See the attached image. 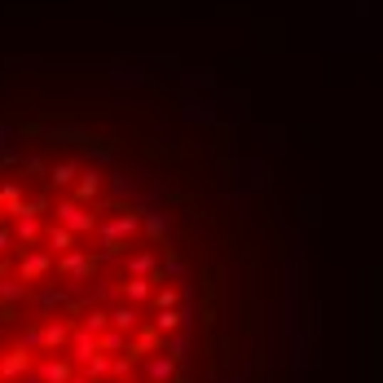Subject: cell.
<instances>
[{
	"mask_svg": "<svg viewBox=\"0 0 383 383\" xmlns=\"http://www.w3.org/2000/svg\"><path fill=\"white\" fill-rule=\"evenodd\" d=\"M137 229H141V216H137V212H119L115 220L97 225V238H101V255H115V251H123V242L133 238Z\"/></svg>",
	"mask_w": 383,
	"mask_h": 383,
	"instance_id": "obj_1",
	"label": "cell"
},
{
	"mask_svg": "<svg viewBox=\"0 0 383 383\" xmlns=\"http://www.w3.org/2000/svg\"><path fill=\"white\" fill-rule=\"evenodd\" d=\"M58 225H66L71 234H93V229H97V216L84 212L80 198H66V203H58Z\"/></svg>",
	"mask_w": 383,
	"mask_h": 383,
	"instance_id": "obj_2",
	"label": "cell"
},
{
	"mask_svg": "<svg viewBox=\"0 0 383 383\" xmlns=\"http://www.w3.org/2000/svg\"><path fill=\"white\" fill-rule=\"evenodd\" d=\"M48 269H53V251H40V247L22 251V260H18V277H22V282H40Z\"/></svg>",
	"mask_w": 383,
	"mask_h": 383,
	"instance_id": "obj_3",
	"label": "cell"
},
{
	"mask_svg": "<svg viewBox=\"0 0 383 383\" xmlns=\"http://www.w3.org/2000/svg\"><path fill=\"white\" fill-rule=\"evenodd\" d=\"M97 352H101V335H93V330H84V326L71 330V357H75L80 366H88Z\"/></svg>",
	"mask_w": 383,
	"mask_h": 383,
	"instance_id": "obj_4",
	"label": "cell"
},
{
	"mask_svg": "<svg viewBox=\"0 0 383 383\" xmlns=\"http://www.w3.org/2000/svg\"><path fill=\"white\" fill-rule=\"evenodd\" d=\"M27 366H31V352L18 344V348H9L5 357H0V379H14L18 383L22 374H27Z\"/></svg>",
	"mask_w": 383,
	"mask_h": 383,
	"instance_id": "obj_5",
	"label": "cell"
},
{
	"mask_svg": "<svg viewBox=\"0 0 383 383\" xmlns=\"http://www.w3.org/2000/svg\"><path fill=\"white\" fill-rule=\"evenodd\" d=\"M58 273H66V277H88L93 273V255L88 251H66V255H58Z\"/></svg>",
	"mask_w": 383,
	"mask_h": 383,
	"instance_id": "obj_6",
	"label": "cell"
},
{
	"mask_svg": "<svg viewBox=\"0 0 383 383\" xmlns=\"http://www.w3.org/2000/svg\"><path fill=\"white\" fill-rule=\"evenodd\" d=\"M14 238H18V251H31V242L44 238L40 216H18V220H14Z\"/></svg>",
	"mask_w": 383,
	"mask_h": 383,
	"instance_id": "obj_7",
	"label": "cell"
},
{
	"mask_svg": "<svg viewBox=\"0 0 383 383\" xmlns=\"http://www.w3.org/2000/svg\"><path fill=\"white\" fill-rule=\"evenodd\" d=\"M145 374H150V383H172L176 379V357L172 352H155L145 362Z\"/></svg>",
	"mask_w": 383,
	"mask_h": 383,
	"instance_id": "obj_8",
	"label": "cell"
},
{
	"mask_svg": "<svg viewBox=\"0 0 383 383\" xmlns=\"http://www.w3.org/2000/svg\"><path fill=\"white\" fill-rule=\"evenodd\" d=\"M111 326L115 330H128V335H137V326H141V309H137V304H115V309H111Z\"/></svg>",
	"mask_w": 383,
	"mask_h": 383,
	"instance_id": "obj_9",
	"label": "cell"
},
{
	"mask_svg": "<svg viewBox=\"0 0 383 383\" xmlns=\"http://www.w3.org/2000/svg\"><path fill=\"white\" fill-rule=\"evenodd\" d=\"M119 295H123L128 304H145V300H155V282H150V277H123Z\"/></svg>",
	"mask_w": 383,
	"mask_h": 383,
	"instance_id": "obj_10",
	"label": "cell"
},
{
	"mask_svg": "<svg viewBox=\"0 0 383 383\" xmlns=\"http://www.w3.org/2000/svg\"><path fill=\"white\" fill-rule=\"evenodd\" d=\"M44 383H71L75 379V370H71V362H62V357H48V362H40V370H36Z\"/></svg>",
	"mask_w": 383,
	"mask_h": 383,
	"instance_id": "obj_11",
	"label": "cell"
},
{
	"mask_svg": "<svg viewBox=\"0 0 383 383\" xmlns=\"http://www.w3.org/2000/svg\"><path fill=\"white\" fill-rule=\"evenodd\" d=\"M80 163H53V168H48V185H53V190H66V185H75V181H80Z\"/></svg>",
	"mask_w": 383,
	"mask_h": 383,
	"instance_id": "obj_12",
	"label": "cell"
},
{
	"mask_svg": "<svg viewBox=\"0 0 383 383\" xmlns=\"http://www.w3.org/2000/svg\"><path fill=\"white\" fill-rule=\"evenodd\" d=\"M97 194H101V172H97V168H84L80 181H75V198H80V203H93Z\"/></svg>",
	"mask_w": 383,
	"mask_h": 383,
	"instance_id": "obj_13",
	"label": "cell"
},
{
	"mask_svg": "<svg viewBox=\"0 0 383 383\" xmlns=\"http://www.w3.org/2000/svg\"><path fill=\"white\" fill-rule=\"evenodd\" d=\"M44 348L48 352H58V348H71V326L66 322H44Z\"/></svg>",
	"mask_w": 383,
	"mask_h": 383,
	"instance_id": "obj_14",
	"label": "cell"
},
{
	"mask_svg": "<svg viewBox=\"0 0 383 383\" xmlns=\"http://www.w3.org/2000/svg\"><path fill=\"white\" fill-rule=\"evenodd\" d=\"M75 238H80V234H71L66 225H53V229L44 234V242H48V251H53V255H66V251H75Z\"/></svg>",
	"mask_w": 383,
	"mask_h": 383,
	"instance_id": "obj_15",
	"label": "cell"
},
{
	"mask_svg": "<svg viewBox=\"0 0 383 383\" xmlns=\"http://www.w3.org/2000/svg\"><path fill=\"white\" fill-rule=\"evenodd\" d=\"M137 344H133V335H128V330H106V335H101V352H111V357H119V352H133Z\"/></svg>",
	"mask_w": 383,
	"mask_h": 383,
	"instance_id": "obj_16",
	"label": "cell"
},
{
	"mask_svg": "<svg viewBox=\"0 0 383 383\" xmlns=\"http://www.w3.org/2000/svg\"><path fill=\"white\" fill-rule=\"evenodd\" d=\"M150 322H155L163 335H176V330L185 326V313L181 309H155V317H150Z\"/></svg>",
	"mask_w": 383,
	"mask_h": 383,
	"instance_id": "obj_17",
	"label": "cell"
},
{
	"mask_svg": "<svg viewBox=\"0 0 383 383\" xmlns=\"http://www.w3.org/2000/svg\"><path fill=\"white\" fill-rule=\"evenodd\" d=\"M123 269H128V277H150V273H155V255H150V251H133Z\"/></svg>",
	"mask_w": 383,
	"mask_h": 383,
	"instance_id": "obj_18",
	"label": "cell"
},
{
	"mask_svg": "<svg viewBox=\"0 0 383 383\" xmlns=\"http://www.w3.org/2000/svg\"><path fill=\"white\" fill-rule=\"evenodd\" d=\"M133 344H137V352H155V348H163V330L159 326H150V330L137 326V339Z\"/></svg>",
	"mask_w": 383,
	"mask_h": 383,
	"instance_id": "obj_19",
	"label": "cell"
},
{
	"mask_svg": "<svg viewBox=\"0 0 383 383\" xmlns=\"http://www.w3.org/2000/svg\"><path fill=\"white\" fill-rule=\"evenodd\" d=\"M111 366H115V357L111 352H97L93 362L84 366V379H111Z\"/></svg>",
	"mask_w": 383,
	"mask_h": 383,
	"instance_id": "obj_20",
	"label": "cell"
},
{
	"mask_svg": "<svg viewBox=\"0 0 383 383\" xmlns=\"http://www.w3.org/2000/svg\"><path fill=\"white\" fill-rule=\"evenodd\" d=\"M80 326H84V330H93V335H106V330H111V313H106V309H88Z\"/></svg>",
	"mask_w": 383,
	"mask_h": 383,
	"instance_id": "obj_21",
	"label": "cell"
},
{
	"mask_svg": "<svg viewBox=\"0 0 383 383\" xmlns=\"http://www.w3.org/2000/svg\"><path fill=\"white\" fill-rule=\"evenodd\" d=\"M22 295H27V282H22V277H5V282H0V300L5 304H18Z\"/></svg>",
	"mask_w": 383,
	"mask_h": 383,
	"instance_id": "obj_22",
	"label": "cell"
},
{
	"mask_svg": "<svg viewBox=\"0 0 383 383\" xmlns=\"http://www.w3.org/2000/svg\"><path fill=\"white\" fill-rule=\"evenodd\" d=\"M155 309H181V287H159L155 291Z\"/></svg>",
	"mask_w": 383,
	"mask_h": 383,
	"instance_id": "obj_23",
	"label": "cell"
},
{
	"mask_svg": "<svg viewBox=\"0 0 383 383\" xmlns=\"http://www.w3.org/2000/svg\"><path fill=\"white\" fill-rule=\"evenodd\" d=\"M62 304H66V295H62V291H53V287H44V291H40V309H44V313L62 309Z\"/></svg>",
	"mask_w": 383,
	"mask_h": 383,
	"instance_id": "obj_24",
	"label": "cell"
},
{
	"mask_svg": "<svg viewBox=\"0 0 383 383\" xmlns=\"http://www.w3.org/2000/svg\"><path fill=\"white\" fill-rule=\"evenodd\" d=\"M145 229H150V238H168V216L150 212V216H145Z\"/></svg>",
	"mask_w": 383,
	"mask_h": 383,
	"instance_id": "obj_25",
	"label": "cell"
},
{
	"mask_svg": "<svg viewBox=\"0 0 383 383\" xmlns=\"http://www.w3.org/2000/svg\"><path fill=\"white\" fill-rule=\"evenodd\" d=\"M22 348H44V326H31V330H22Z\"/></svg>",
	"mask_w": 383,
	"mask_h": 383,
	"instance_id": "obj_26",
	"label": "cell"
},
{
	"mask_svg": "<svg viewBox=\"0 0 383 383\" xmlns=\"http://www.w3.org/2000/svg\"><path fill=\"white\" fill-rule=\"evenodd\" d=\"M168 352L176 357V362L185 357V335H181V330H176V335H168Z\"/></svg>",
	"mask_w": 383,
	"mask_h": 383,
	"instance_id": "obj_27",
	"label": "cell"
},
{
	"mask_svg": "<svg viewBox=\"0 0 383 383\" xmlns=\"http://www.w3.org/2000/svg\"><path fill=\"white\" fill-rule=\"evenodd\" d=\"M9 247H18V238H14V225H0V255H5Z\"/></svg>",
	"mask_w": 383,
	"mask_h": 383,
	"instance_id": "obj_28",
	"label": "cell"
},
{
	"mask_svg": "<svg viewBox=\"0 0 383 383\" xmlns=\"http://www.w3.org/2000/svg\"><path fill=\"white\" fill-rule=\"evenodd\" d=\"M27 172H31V176H48V168H44V159H27Z\"/></svg>",
	"mask_w": 383,
	"mask_h": 383,
	"instance_id": "obj_29",
	"label": "cell"
},
{
	"mask_svg": "<svg viewBox=\"0 0 383 383\" xmlns=\"http://www.w3.org/2000/svg\"><path fill=\"white\" fill-rule=\"evenodd\" d=\"M71 383H93V379H71Z\"/></svg>",
	"mask_w": 383,
	"mask_h": 383,
	"instance_id": "obj_30",
	"label": "cell"
},
{
	"mask_svg": "<svg viewBox=\"0 0 383 383\" xmlns=\"http://www.w3.org/2000/svg\"><path fill=\"white\" fill-rule=\"evenodd\" d=\"M0 225H5V220H0Z\"/></svg>",
	"mask_w": 383,
	"mask_h": 383,
	"instance_id": "obj_31",
	"label": "cell"
}]
</instances>
